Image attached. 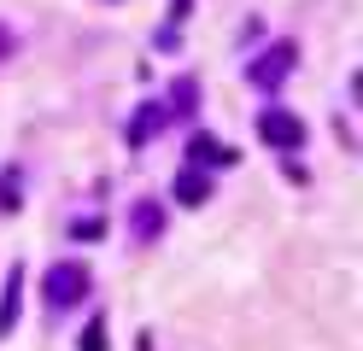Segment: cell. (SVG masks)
I'll list each match as a JSON object with an SVG mask.
<instances>
[{
    "mask_svg": "<svg viewBox=\"0 0 363 351\" xmlns=\"http://www.w3.org/2000/svg\"><path fill=\"white\" fill-rule=\"evenodd\" d=\"M41 299H48L53 311L82 304V299H88V269H82V264H53L48 275H41Z\"/></svg>",
    "mask_w": 363,
    "mask_h": 351,
    "instance_id": "1",
    "label": "cell"
},
{
    "mask_svg": "<svg viewBox=\"0 0 363 351\" xmlns=\"http://www.w3.org/2000/svg\"><path fill=\"white\" fill-rule=\"evenodd\" d=\"M211 199V182H206V170H176V205H206Z\"/></svg>",
    "mask_w": 363,
    "mask_h": 351,
    "instance_id": "8",
    "label": "cell"
},
{
    "mask_svg": "<svg viewBox=\"0 0 363 351\" xmlns=\"http://www.w3.org/2000/svg\"><path fill=\"white\" fill-rule=\"evenodd\" d=\"M188 158H194V170H229V164H235V147H223L217 135L199 129V135L188 140Z\"/></svg>",
    "mask_w": 363,
    "mask_h": 351,
    "instance_id": "4",
    "label": "cell"
},
{
    "mask_svg": "<svg viewBox=\"0 0 363 351\" xmlns=\"http://www.w3.org/2000/svg\"><path fill=\"white\" fill-rule=\"evenodd\" d=\"M18 205H24V170H18V164H6V170H0V211L12 217Z\"/></svg>",
    "mask_w": 363,
    "mask_h": 351,
    "instance_id": "9",
    "label": "cell"
},
{
    "mask_svg": "<svg viewBox=\"0 0 363 351\" xmlns=\"http://www.w3.org/2000/svg\"><path fill=\"white\" fill-rule=\"evenodd\" d=\"M0 53H12V41H6V35H0Z\"/></svg>",
    "mask_w": 363,
    "mask_h": 351,
    "instance_id": "13",
    "label": "cell"
},
{
    "mask_svg": "<svg viewBox=\"0 0 363 351\" xmlns=\"http://www.w3.org/2000/svg\"><path fill=\"white\" fill-rule=\"evenodd\" d=\"M194 106H199V82L182 77V82L170 88V106H164V111H170V117H194Z\"/></svg>",
    "mask_w": 363,
    "mask_h": 351,
    "instance_id": "10",
    "label": "cell"
},
{
    "mask_svg": "<svg viewBox=\"0 0 363 351\" xmlns=\"http://www.w3.org/2000/svg\"><path fill=\"white\" fill-rule=\"evenodd\" d=\"M188 6H194V0H170V18L182 23V18H188Z\"/></svg>",
    "mask_w": 363,
    "mask_h": 351,
    "instance_id": "12",
    "label": "cell"
},
{
    "mask_svg": "<svg viewBox=\"0 0 363 351\" xmlns=\"http://www.w3.org/2000/svg\"><path fill=\"white\" fill-rule=\"evenodd\" d=\"M258 140H264V147H281V152H299L305 147V123L293 111L269 106V111H258Z\"/></svg>",
    "mask_w": 363,
    "mask_h": 351,
    "instance_id": "3",
    "label": "cell"
},
{
    "mask_svg": "<svg viewBox=\"0 0 363 351\" xmlns=\"http://www.w3.org/2000/svg\"><path fill=\"white\" fill-rule=\"evenodd\" d=\"M164 123H170L164 106H141V111H135V123H129V147H147V140L164 129Z\"/></svg>",
    "mask_w": 363,
    "mask_h": 351,
    "instance_id": "7",
    "label": "cell"
},
{
    "mask_svg": "<svg viewBox=\"0 0 363 351\" xmlns=\"http://www.w3.org/2000/svg\"><path fill=\"white\" fill-rule=\"evenodd\" d=\"M158 228H164V205H158V199H141V205H135L129 211V240H158Z\"/></svg>",
    "mask_w": 363,
    "mask_h": 351,
    "instance_id": "5",
    "label": "cell"
},
{
    "mask_svg": "<svg viewBox=\"0 0 363 351\" xmlns=\"http://www.w3.org/2000/svg\"><path fill=\"white\" fill-rule=\"evenodd\" d=\"M18 299H24V269H6V287H0V340L18 328Z\"/></svg>",
    "mask_w": 363,
    "mask_h": 351,
    "instance_id": "6",
    "label": "cell"
},
{
    "mask_svg": "<svg viewBox=\"0 0 363 351\" xmlns=\"http://www.w3.org/2000/svg\"><path fill=\"white\" fill-rule=\"evenodd\" d=\"M293 65H299V47H293V41H269L264 53L246 65V77H252V88H281Z\"/></svg>",
    "mask_w": 363,
    "mask_h": 351,
    "instance_id": "2",
    "label": "cell"
},
{
    "mask_svg": "<svg viewBox=\"0 0 363 351\" xmlns=\"http://www.w3.org/2000/svg\"><path fill=\"white\" fill-rule=\"evenodd\" d=\"M77 351H106V316H94V322L82 328V345Z\"/></svg>",
    "mask_w": 363,
    "mask_h": 351,
    "instance_id": "11",
    "label": "cell"
}]
</instances>
